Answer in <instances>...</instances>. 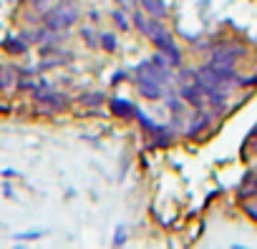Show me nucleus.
I'll return each instance as SVG.
<instances>
[{
  "instance_id": "39448f33",
  "label": "nucleus",
  "mask_w": 257,
  "mask_h": 249,
  "mask_svg": "<svg viewBox=\"0 0 257 249\" xmlns=\"http://www.w3.org/2000/svg\"><path fill=\"white\" fill-rule=\"evenodd\" d=\"M137 73H139V76H147V78H152V81H157V83H162V86H167L169 78H172V71H169V68L154 66L152 58L144 61V63H139V66H137Z\"/></svg>"
},
{
  "instance_id": "423d86ee",
  "label": "nucleus",
  "mask_w": 257,
  "mask_h": 249,
  "mask_svg": "<svg viewBox=\"0 0 257 249\" xmlns=\"http://www.w3.org/2000/svg\"><path fill=\"white\" fill-rule=\"evenodd\" d=\"M36 101L43 103V106H48L51 111H63V108L68 106V96L56 93V91H51V88H43L41 93H36Z\"/></svg>"
},
{
  "instance_id": "4468645a",
  "label": "nucleus",
  "mask_w": 257,
  "mask_h": 249,
  "mask_svg": "<svg viewBox=\"0 0 257 249\" xmlns=\"http://www.w3.org/2000/svg\"><path fill=\"white\" fill-rule=\"evenodd\" d=\"M81 38L86 41V46H88V48H98V46H101V36H98V33H93L91 28H81Z\"/></svg>"
},
{
  "instance_id": "412c9836",
  "label": "nucleus",
  "mask_w": 257,
  "mask_h": 249,
  "mask_svg": "<svg viewBox=\"0 0 257 249\" xmlns=\"http://www.w3.org/2000/svg\"><path fill=\"white\" fill-rule=\"evenodd\" d=\"M247 214H249L252 219H257V209H254V206H247Z\"/></svg>"
},
{
  "instance_id": "f257e3e1",
  "label": "nucleus",
  "mask_w": 257,
  "mask_h": 249,
  "mask_svg": "<svg viewBox=\"0 0 257 249\" xmlns=\"http://www.w3.org/2000/svg\"><path fill=\"white\" fill-rule=\"evenodd\" d=\"M78 18H81V11L73 0H61V3H56L51 11L43 13V26L51 28V31L66 33L71 26H76Z\"/></svg>"
},
{
  "instance_id": "1a4fd4ad",
  "label": "nucleus",
  "mask_w": 257,
  "mask_h": 249,
  "mask_svg": "<svg viewBox=\"0 0 257 249\" xmlns=\"http://www.w3.org/2000/svg\"><path fill=\"white\" fill-rule=\"evenodd\" d=\"M209 121H212V113H207L204 108H199V111H197V116L189 121V126H187L184 136H187V139H194L202 129H207V126H209Z\"/></svg>"
},
{
  "instance_id": "dca6fc26",
  "label": "nucleus",
  "mask_w": 257,
  "mask_h": 249,
  "mask_svg": "<svg viewBox=\"0 0 257 249\" xmlns=\"http://www.w3.org/2000/svg\"><path fill=\"white\" fill-rule=\"evenodd\" d=\"M167 106H169L172 113H184V101H182V96H169V98H167Z\"/></svg>"
},
{
  "instance_id": "f03ea898",
  "label": "nucleus",
  "mask_w": 257,
  "mask_h": 249,
  "mask_svg": "<svg viewBox=\"0 0 257 249\" xmlns=\"http://www.w3.org/2000/svg\"><path fill=\"white\" fill-rule=\"evenodd\" d=\"M247 56V48L244 46H237V43H227V46H219L212 51L209 56V63L214 66H234L237 61H242Z\"/></svg>"
},
{
  "instance_id": "f8f14e48",
  "label": "nucleus",
  "mask_w": 257,
  "mask_h": 249,
  "mask_svg": "<svg viewBox=\"0 0 257 249\" xmlns=\"http://www.w3.org/2000/svg\"><path fill=\"white\" fill-rule=\"evenodd\" d=\"M16 81H18V76L11 66H0V88H11Z\"/></svg>"
},
{
  "instance_id": "0eeeda50",
  "label": "nucleus",
  "mask_w": 257,
  "mask_h": 249,
  "mask_svg": "<svg viewBox=\"0 0 257 249\" xmlns=\"http://www.w3.org/2000/svg\"><path fill=\"white\" fill-rule=\"evenodd\" d=\"M179 96H182V101L184 103H189L192 108H204V93L197 88V83H184V86H179Z\"/></svg>"
},
{
  "instance_id": "20e7f679",
  "label": "nucleus",
  "mask_w": 257,
  "mask_h": 249,
  "mask_svg": "<svg viewBox=\"0 0 257 249\" xmlns=\"http://www.w3.org/2000/svg\"><path fill=\"white\" fill-rule=\"evenodd\" d=\"M134 86H137V91H139L144 98H152V101L164 98V86L157 83V81H152V78H147V76H139V73H137Z\"/></svg>"
},
{
  "instance_id": "9b49d317",
  "label": "nucleus",
  "mask_w": 257,
  "mask_h": 249,
  "mask_svg": "<svg viewBox=\"0 0 257 249\" xmlns=\"http://www.w3.org/2000/svg\"><path fill=\"white\" fill-rule=\"evenodd\" d=\"M6 51L8 53H13V56H23L26 51H28V41L21 36V38H8L6 41Z\"/></svg>"
},
{
  "instance_id": "6e6552de",
  "label": "nucleus",
  "mask_w": 257,
  "mask_h": 249,
  "mask_svg": "<svg viewBox=\"0 0 257 249\" xmlns=\"http://www.w3.org/2000/svg\"><path fill=\"white\" fill-rule=\"evenodd\" d=\"M108 106H111V111L118 116V118H123V121H128V118H137V113H139V106H134L132 101H126V98H108Z\"/></svg>"
},
{
  "instance_id": "9d476101",
  "label": "nucleus",
  "mask_w": 257,
  "mask_h": 249,
  "mask_svg": "<svg viewBox=\"0 0 257 249\" xmlns=\"http://www.w3.org/2000/svg\"><path fill=\"white\" fill-rule=\"evenodd\" d=\"M139 3H142V8H144L152 18L164 21V18H167V13H169V8H167L164 0H139Z\"/></svg>"
},
{
  "instance_id": "6ab92c4d",
  "label": "nucleus",
  "mask_w": 257,
  "mask_h": 249,
  "mask_svg": "<svg viewBox=\"0 0 257 249\" xmlns=\"http://www.w3.org/2000/svg\"><path fill=\"white\" fill-rule=\"evenodd\" d=\"M38 236H43V231H28V234H18L16 239H38Z\"/></svg>"
},
{
  "instance_id": "4be33fe9",
  "label": "nucleus",
  "mask_w": 257,
  "mask_h": 249,
  "mask_svg": "<svg viewBox=\"0 0 257 249\" xmlns=\"http://www.w3.org/2000/svg\"><path fill=\"white\" fill-rule=\"evenodd\" d=\"M254 134H257V129H254Z\"/></svg>"
},
{
  "instance_id": "f3484780",
  "label": "nucleus",
  "mask_w": 257,
  "mask_h": 249,
  "mask_svg": "<svg viewBox=\"0 0 257 249\" xmlns=\"http://www.w3.org/2000/svg\"><path fill=\"white\" fill-rule=\"evenodd\" d=\"M111 18H113V23H116L118 31H128V28H132V26H128V21H126V16H123V11H113Z\"/></svg>"
},
{
  "instance_id": "ddd939ff",
  "label": "nucleus",
  "mask_w": 257,
  "mask_h": 249,
  "mask_svg": "<svg viewBox=\"0 0 257 249\" xmlns=\"http://www.w3.org/2000/svg\"><path fill=\"white\" fill-rule=\"evenodd\" d=\"M98 48H103L106 53H116V51H118V41H116V36H113V33H103Z\"/></svg>"
},
{
  "instance_id": "a211bd4d",
  "label": "nucleus",
  "mask_w": 257,
  "mask_h": 249,
  "mask_svg": "<svg viewBox=\"0 0 257 249\" xmlns=\"http://www.w3.org/2000/svg\"><path fill=\"white\" fill-rule=\"evenodd\" d=\"M123 244H126V231H123V226H118L113 234V246H123Z\"/></svg>"
},
{
  "instance_id": "7ed1b4c3",
  "label": "nucleus",
  "mask_w": 257,
  "mask_h": 249,
  "mask_svg": "<svg viewBox=\"0 0 257 249\" xmlns=\"http://www.w3.org/2000/svg\"><path fill=\"white\" fill-rule=\"evenodd\" d=\"M152 43H154V48H157V51H162V53L169 58V63H172V66H179V63H182V51H179L177 41L172 38V33H169L167 28H162V31L152 38Z\"/></svg>"
},
{
  "instance_id": "aec40b11",
  "label": "nucleus",
  "mask_w": 257,
  "mask_h": 249,
  "mask_svg": "<svg viewBox=\"0 0 257 249\" xmlns=\"http://www.w3.org/2000/svg\"><path fill=\"white\" fill-rule=\"evenodd\" d=\"M121 81H123V73H113V76H111V83H113V86H118Z\"/></svg>"
},
{
  "instance_id": "2eb2a0df",
  "label": "nucleus",
  "mask_w": 257,
  "mask_h": 249,
  "mask_svg": "<svg viewBox=\"0 0 257 249\" xmlns=\"http://www.w3.org/2000/svg\"><path fill=\"white\" fill-rule=\"evenodd\" d=\"M78 101H81V103H88V106H98V103H103V101H106V96H103L101 91H91V93L78 96Z\"/></svg>"
}]
</instances>
